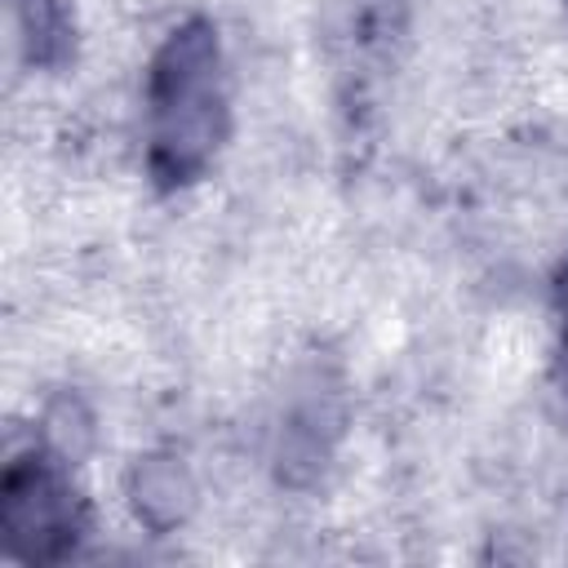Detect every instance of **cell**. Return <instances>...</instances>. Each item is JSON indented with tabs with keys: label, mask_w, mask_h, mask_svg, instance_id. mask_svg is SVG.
I'll list each match as a JSON object with an SVG mask.
<instances>
[{
	"label": "cell",
	"mask_w": 568,
	"mask_h": 568,
	"mask_svg": "<svg viewBox=\"0 0 568 568\" xmlns=\"http://www.w3.org/2000/svg\"><path fill=\"white\" fill-rule=\"evenodd\" d=\"M146 164L155 186L173 191L195 182L226 138V80L213 22L191 18L155 49L146 75Z\"/></svg>",
	"instance_id": "1"
},
{
	"label": "cell",
	"mask_w": 568,
	"mask_h": 568,
	"mask_svg": "<svg viewBox=\"0 0 568 568\" xmlns=\"http://www.w3.org/2000/svg\"><path fill=\"white\" fill-rule=\"evenodd\" d=\"M0 532L27 564H58L75 550L84 532V501L67 475V457L31 448L4 466Z\"/></svg>",
	"instance_id": "2"
},
{
	"label": "cell",
	"mask_w": 568,
	"mask_h": 568,
	"mask_svg": "<svg viewBox=\"0 0 568 568\" xmlns=\"http://www.w3.org/2000/svg\"><path fill=\"white\" fill-rule=\"evenodd\" d=\"M133 501H138V515L151 524V528H169L186 515L191 506V484L186 475L178 470V462H142L138 475H133Z\"/></svg>",
	"instance_id": "3"
},
{
	"label": "cell",
	"mask_w": 568,
	"mask_h": 568,
	"mask_svg": "<svg viewBox=\"0 0 568 568\" xmlns=\"http://www.w3.org/2000/svg\"><path fill=\"white\" fill-rule=\"evenodd\" d=\"M27 58L36 67H62L71 53V22L62 0H18Z\"/></svg>",
	"instance_id": "4"
},
{
	"label": "cell",
	"mask_w": 568,
	"mask_h": 568,
	"mask_svg": "<svg viewBox=\"0 0 568 568\" xmlns=\"http://www.w3.org/2000/svg\"><path fill=\"white\" fill-rule=\"evenodd\" d=\"M559 311H564V346H568V271H564V288H559Z\"/></svg>",
	"instance_id": "5"
}]
</instances>
